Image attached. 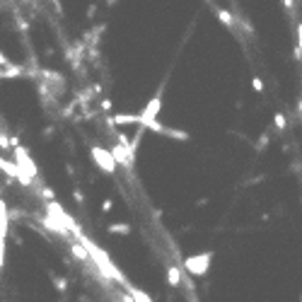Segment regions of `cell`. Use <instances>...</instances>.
<instances>
[{
  "mask_svg": "<svg viewBox=\"0 0 302 302\" xmlns=\"http://www.w3.org/2000/svg\"><path fill=\"white\" fill-rule=\"evenodd\" d=\"M92 160L97 162V167H99L102 172H114V170H116V165H119V162L114 160L112 152L104 150V148H99V145L92 148Z\"/></svg>",
  "mask_w": 302,
  "mask_h": 302,
  "instance_id": "1",
  "label": "cell"
},
{
  "mask_svg": "<svg viewBox=\"0 0 302 302\" xmlns=\"http://www.w3.org/2000/svg\"><path fill=\"white\" fill-rule=\"evenodd\" d=\"M49 213H51L54 218H58V220H60V223H63L65 227H68L70 232L80 235V227H77V223L73 220V218H70V215H68V213H65V210H63V208L58 206L56 201H49Z\"/></svg>",
  "mask_w": 302,
  "mask_h": 302,
  "instance_id": "2",
  "label": "cell"
},
{
  "mask_svg": "<svg viewBox=\"0 0 302 302\" xmlns=\"http://www.w3.org/2000/svg\"><path fill=\"white\" fill-rule=\"evenodd\" d=\"M160 107H162L160 97H155V99H150V102L145 104V109H143V114H140V126H143V128H148V126H150V121H155V119H157Z\"/></svg>",
  "mask_w": 302,
  "mask_h": 302,
  "instance_id": "3",
  "label": "cell"
},
{
  "mask_svg": "<svg viewBox=\"0 0 302 302\" xmlns=\"http://www.w3.org/2000/svg\"><path fill=\"white\" fill-rule=\"evenodd\" d=\"M208 264H210V254H201V256H191V259H186V268H189L193 276H203Z\"/></svg>",
  "mask_w": 302,
  "mask_h": 302,
  "instance_id": "4",
  "label": "cell"
},
{
  "mask_svg": "<svg viewBox=\"0 0 302 302\" xmlns=\"http://www.w3.org/2000/svg\"><path fill=\"white\" fill-rule=\"evenodd\" d=\"M15 155H17V167H19V172H24V174L34 177V174H37V167H34V162L29 160L27 150H24V148H19V145H15Z\"/></svg>",
  "mask_w": 302,
  "mask_h": 302,
  "instance_id": "5",
  "label": "cell"
},
{
  "mask_svg": "<svg viewBox=\"0 0 302 302\" xmlns=\"http://www.w3.org/2000/svg\"><path fill=\"white\" fill-rule=\"evenodd\" d=\"M5 237H7V208L0 201V268H2V259H5Z\"/></svg>",
  "mask_w": 302,
  "mask_h": 302,
  "instance_id": "6",
  "label": "cell"
},
{
  "mask_svg": "<svg viewBox=\"0 0 302 302\" xmlns=\"http://www.w3.org/2000/svg\"><path fill=\"white\" fill-rule=\"evenodd\" d=\"M112 155H114V160H116L119 165H123V167H131L133 160H135L131 152H128V148H126V145H121V143H119V145H114Z\"/></svg>",
  "mask_w": 302,
  "mask_h": 302,
  "instance_id": "7",
  "label": "cell"
},
{
  "mask_svg": "<svg viewBox=\"0 0 302 302\" xmlns=\"http://www.w3.org/2000/svg\"><path fill=\"white\" fill-rule=\"evenodd\" d=\"M41 223L49 227L51 232H58V235H68V227L63 225V223H60L58 218H54L51 213H49V215H44V218H41Z\"/></svg>",
  "mask_w": 302,
  "mask_h": 302,
  "instance_id": "8",
  "label": "cell"
},
{
  "mask_svg": "<svg viewBox=\"0 0 302 302\" xmlns=\"http://www.w3.org/2000/svg\"><path fill=\"white\" fill-rule=\"evenodd\" d=\"M109 123H138L140 126V114H116Z\"/></svg>",
  "mask_w": 302,
  "mask_h": 302,
  "instance_id": "9",
  "label": "cell"
},
{
  "mask_svg": "<svg viewBox=\"0 0 302 302\" xmlns=\"http://www.w3.org/2000/svg\"><path fill=\"white\" fill-rule=\"evenodd\" d=\"M0 170L5 172V174H7V177H15V179H17V174H19V167H17V162H15V165H12V162H7V160H5V157H0Z\"/></svg>",
  "mask_w": 302,
  "mask_h": 302,
  "instance_id": "10",
  "label": "cell"
},
{
  "mask_svg": "<svg viewBox=\"0 0 302 302\" xmlns=\"http://www.w3.org/2000/svg\"><path fill=\"white\" fill-rule=\"evenodd\" d=\"M128 293L133 295V300L135 302H152L148 293H143V290H138V288H133V285H128Z\"/></svg>",
  "mask_w": 302,
  "mask_h": 302,
  "instance_id": "11",
  "label": "cell"
},
{
  "mask_svg": "<svg viewBox=\"0 0 302 302\" xmlns=\"http://www.w3.org/2000/svg\"><path fill=\"white\" fill-rule=\"evenodd\" d=\"M167 281H170L172 285H179V283H181V273H179V268H177V266H172L170 271H167Z\"/></svg>",
  "mask_w": 302,
  "mask_h": 302,
  "instance_id": "12",
  "label": "cell"
},
{
  "mask_svg": "<svg viewBox=\"0 0 302 302\" xmlns=\"http://www.w3.org/2000/svg\"><path fill=\"white\" fill-rule=\"evenodd\" d=\"M162 135H170V138H177V140H186V138H189V133L177 131V128H165V131H162Z\"/></svg>",
  "mask_w": 302,
  "mask_h": 302,
  "instance_id": "13",
  "label": "cell"
},
{
  "mask_svg": "<svg viewBox=\"0 0 302 302\" xmlns=\"http://www.w3.org/2000/svg\"><path fill=\"white\" fill-rule=\"evenodd\" d=\"M73 254H75L77 259H82V261H87V256H90V251H87V246L82 244H73Z\"/></svg>",
  "mask_w": 302,
  "mask_h": 302,
  "instance_id": "14",
  "label": "cell"
},
{
  "mask_svg": "<svg viewBox=\"0 0 302 302\" xmlns=\"http://www.w3.org/2000/svg\"><path fill=\"white\" fill-rule=\"evenodd\" d=\"M109 232H116V235H128V232H131V227H128V225H112V227H109Z\"/></svg>",
  "mask_w": 302,
  "mask_h": 302,
  "instance_id": "15",
  "label": "cell"
},
{
  "mask_svg": "<svg viewBox=\"0 0 302 302\" xmlns=\"http://www.w3.org/2000/svg\"><path fill=\"white\" fill-rule=\"evenodd\" d=\"M218 17L223 19V22H225V24H230V27H232V15H227L225 10H218Z\"/></svg>",
  "mask_w": 302,
  "mask_h": 302,
  "instance_id": "16",
  "label": "cell"
},
{
  "mask_svg": "<svg viewBox=\"0 0 302 302\" xmlns=\"http://www.w3.org/2000/svg\"><path fill=\"white\" fill-rule=\"evenodd\" d=\"M0 65H2V68H7V65H10V60H7V58L2 56V54H0Z\"/></svg>",
  "mask_w": 302,
  "mask_h": 302,
  "instance_id": "17",
  "label": "cell"
},
{
  "mask_svg": "<svg viewBox=\"0 0 302 302\" xmlns=\"http://www.w3.org/2000/svg\"><path fill=\"white\" fill-rule=\"evenodd\" d=\"M7 145H10V143H7V138H5V135H0V148H7Z\"/></svg>",
  "mask_w": 302,
  "mask_h": 302,
  "instance_id": "18",
  "label": "cell"
}]
</instances>
